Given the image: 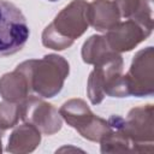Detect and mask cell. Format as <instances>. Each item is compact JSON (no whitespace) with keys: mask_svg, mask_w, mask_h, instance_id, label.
<instances>
[{"mask_svg":"<svg viewBox=\"0 0 154 154\" xmlns=\"http://www.w3.org/2000/svg\"><path fill=\"white\" fill-rule=\"evenodd\" d=\"M16 70L25 76L30 90L42 97H53L69 75V63L63 57L49 54L40 60H26Z\"/></svg>","mask_w":154,"mask_h":154,"instance_id":"1","label":"cell"},{"mask_svg":"<svg viewBox=\"0 0 154 154\" xmlns=\"http://www.w3.org/2000/svg\"><path fill=\"white\" fill-rule=\"evenodd\" d=\"M88 4L84 0H73L49 24L42 34V43L52 49H65L78 38L88 28Z\"/></svg>","mask_w":154,"mask_h":154,"instance_id":"2","label":"cell"},{"mask_svg":"<svg viewBox=\"0 0 154 154\" xmlns=\"http://www.w3.org/2000/svg\"><path fill=\"white\" fill-rule=\"evenodd\" d=\"M30 31L22 11L12 2L0 0V58L19 52Z\"/></svg>","mask_w":154,"mask_h":154,"instance_id":"3","label":"cell"},{"mask_svg":"<svg viewBox=\"0 0 154 154\" xmlns=\"http://www.w3.org/2000/svg\"><path fill=\"white\" fill-rule=\"evenodd\" d=\"M60 116L69 125L90 141H100L109 130L108 122L96 117L87 103L79 99L65 102L60 108Z\"/></svg>","mask_w":154,"mask_h":154,"instance_id":"4","label":"cell"},{"mask_svg":"<svg viewBox=\"0 0 154 154\" xmlns=\"http://www.w3.org/2000/svg\"><path fill=\"white\" fill-rule=\"evenodd\" d=\"M122 89L123 97L153 94V47H147L134 57L130 71L122 76Z\"/></svg>","mask_w":154,"mask_h":154,"instance_id":"5","label":"cell"},{"mask_svg":"<svg viewBox=\"0 0 154 154\" xmlns=\"http://www.w3.org/2000/svg\"><path fill=\"white\" fill-rule=\"evenodd\" d=\"M123 71V59L113 52L109 57L102 61L95 64V69L91 71L88 79V96L93 105L100 103L109 90L114 87L120 78Z\"/></svg>","mask_w":154,"mask_h":154,"instance_id":"6","label":"cell"},{"mask_svg":"<svg viewBox=\"0 0 154 154\" xmlns=\"http://www.w3.org/2000/svg\"><path fill=\"white\" fill-rule=\"evenodd\" d=\"M153 106L137 107L130 111L126 119L118 116L111 118L120 128V130L128 136L134 146V152H146L143 144L146 142L153 143Z\"/></svg>","mask_w":154,"mask_h":154,"instance_id":"7","label":"cell"},{"mask_svg":"<svg viewBox=\"0 0 154 154\" xmlns=\"http://www.w3.org/2000/svg\"><path fill=\"white\" fill-rule=\"evenodd\" d=\"M19 118L47 135H52L61 128L58 111L52 105L32 96L24 99L19 103Z\"/></svg>","mask_w":154,"mask_h":154,"instance_id":"8","label":"cell"},{"mask_svg":"<svg viewBox=\"0 0 154 154\" xmlns=\"http://www.w3.org/2000/svg\"><path fill=\"white\" fill-rule=\"evenodd\" d=\"M150 32L137 24L135 20L129 19L124 23H117L107 30L105 36L109 48L113 52H128L137 46Z\"/></svg>","mask_w":154,"mask_h":154,"instance_id":"9","label":"cell"},{"mask_svg":"<svg viewBox=\"0 0 154 154\" xmlns=\"http://www.w3.org/2000/svg\"><path fill=\"white\" fill-rule=\"evenodd\" d=\"M88 23L99 31H106L119 22L120 14L114 2L108 0H94L88 4Z\"/></svg>","mask_w":154,"mask_h":154,"instance_id":"10","label":"cell"},{"mask_svg":"<svg viewBox=\"0 0 154 154\" xmlns=\"http://www.w3.org/2000/svg\"><path fill=\"white\" fill-rule=\"evenodd\" d=\"M29 91L30 88L28 81L18 70L2 76L0 79V94L6 101L19 103L29 96Z\"/></svg>","mask_w":154,"mask_h":154,"instance_id":"11","label":"cell"},{"mask_svg":"<svg viewBox=\"0 0 154 154\" xmlns=\"http://www.w3.org/2000/svg\"><path fill=\"white\" fill-rule=\"evenodd\" d=\"M40 131L31 124H23L16 129L10 140L7 150L12 153H26L34 150L40 143Z\"/></svg>","mask_w":154,"mask_h":154,"instance_id":"12","label":"cell"},{"mask_svg":"<svg viewBox=\"0 0 154 154\" xmlns=\"http://www.w3.org/2000/svg\"><path fill=\"white\" fill-rule=\"evenodd\" d=\"M113 51L109 48L105 36H91L84 42L82 49L83 61L87 64H97L109 57Z\"/></svg>","mask_w":154,"mask_h":154,"instance_id":"13","label":"cell"},{"mask_svg":"<svg viewBox=\"0 0 154 154\" xmlns=\"http://www.w3.org/2000/svg\"><path fill=\"white\" fill-rule=\"evenodd\" d=\"M19 119V103L5 101L0 103V132L12 128Z\"/></svg>","mask_w":154,"mask_h":154,"instance_id":"14","label":"cell"},{"mask_svg":"<svg viewBox=\"0 0 154 154\" xmlns=\"http://www.w3.org/2000/svg\"><path fill=\"white\" fill-rule=\"evenodd\" d=\"M141 0H114V5L122 17L131 18L140 6Z\"/></svg>","mask_w":154,"mask_h":154,"instance_id":"15","label":"cell"},{"mask_svg":"<svg viewBox=\"0 0 154 154\" xmlns=\"http://www.w3.org/2000/svg\"><path fill=\"white\" fill-rule=\"evenodd\" d=\"M49 1H57V0H49Z\"/></svg>","mask_w":154,"mask_h":154,"instance_id":"16","label":"cell"}]
</instances>
